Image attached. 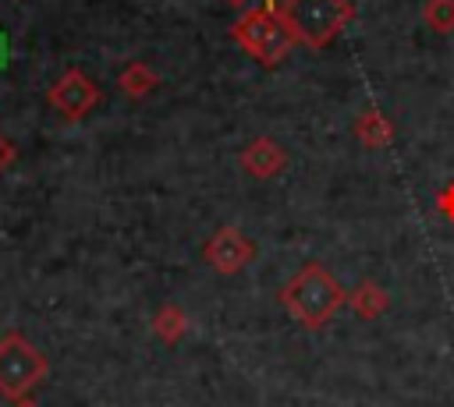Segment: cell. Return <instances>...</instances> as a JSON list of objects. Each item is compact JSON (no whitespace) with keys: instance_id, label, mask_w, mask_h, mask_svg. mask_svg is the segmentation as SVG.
Returning <instances> with one entry per match:
<instances>
[{"instance_id":"obj_1","label":"cell","mask_w":454,"mask_h":407,"mask_svg":"<svg viewBox=\"0 0 454 407\" xmlns=\"http://www.w3.org/2000/svg\"><path fill=\"white\" fill-rule=\"evenodd\" d=\"M280 304L301 329L316 333V329H326L330 319L348 304V290L323 262H305L280 287Z\"/></svg>"},{"instance_id":"obj_2","label":"cell","mask_w":454,"mask_h":407,"mask_svg":"<svg viewBox=\"0 0 454 407\" xmlns=\"http://www.w3.org/2000/svg\"><path fill=\"white\" fill-rule=\"evenodd\" d=\"M294 46L326 50L355 18L351 0H284L277 4Z\"/></svg>"},{"instance_id":"obj_3","label":"cell","mask_w":454,"mask_h":407,"mask_svg":"<svg viewBox=\"0 0 454 407\" xmlns=\"http://www.w3.org/2000/svg\"><path fill=\"white\" fill-rule=\"evenodd\" d=\"M234 42L262 67H277L284 64V57L294 50V39L277 11V4H262V7H248L234 25H231Z\"/></svg>"},{"instance_id":"obj_4","label":"cell","mask_w":454,"mask_h":407,"mask_svg":"<svg viewBox=\"0 0 454 407\" xmlns=\"http://www.w3.org/2000/svg\"><path fill=\"white\" fill-rule=\"evenodd\" d=\"M50 372L46 354L25 340L18 329L0 336V396L7 400H21L28 396Z\"/></svg>"},{"instance_id":"obj_5","label":"cell","mask_w":454,"mask_h":407,"mask_svg":"<svg viewBox=\"0 0 454 407\" xmlns=\"http://www.w3.org/2000/svg\"><path fill=\"white\" fill-rule=\"evenodd\" d=\"M99 99H103L99 85H96L85 71H78V67H67V71L50 85V92H46V103H50L64 120H82V117H89V113L99 106Z\"/></svg>"},{"instance_id":"obj_6","label":"cell","mask_w":454,"mask_h":407,"mask_svg":"<svg viewBox=\"0 0 454 407\" xmlns=\"http://www.w3.org/2000/svg\"><path fill=\"white\" fill-rule=\"evenodd\" d=\"M202 258L220 273V276H238L252 258H255V244L238 230V227H220L206 237L202 244Z\"/></svg>"},{"instance_id":"obj_7","label":"cell","mask_w":454,"mask_h":407,"mask_svg":"<svg viewBox=\"0 0 454 407\" xmlns=\"http://www.w3.org/2000/svg\"><path fill=\"white\" fill-rule=\"evenodd\" d=\"M238 163H241V170H245L248 177H255V180H270V177H277V173L287 166V152L280 149L277 138L259 134V138H252V142L241 149Z\"/></svg>"},{"instance_id":"obj_8","label":"cell","mask_w":454,"mask_h":407,"mask_svg":"<svg viewBox=\"0 0 454 407\" xmlns=\"http://www.w3.org/2000/svg\"><path fill=\"white\" fill-rule=\"evenodd\" d=\"M348 308L358 315V319H380L387 308H390V294L376 283V280H362L351 294H348Z\"/></svg>"},{"instance_id":"obj_9","label":"cell","mask_w":454,"mask_h":407,"mask_svg":"<svg viewBox=\"0 0 454 407\" xmlns=\"http://www.w3.org/2000/svg\"><path fill=\"white\" fill-rule=\"evenodd\" d=\"M355 138L365 149H387L394 142V124L387 120V113H380L376 106H369L365 113H358L355 120Z\"/></svg>"},{"instance_id":"obj_10","label":"cell","mask_w":454,"mask_h":407,"mask_svg":"<svg viewBox=\"0 0 454 407\" xmlns=\"http://www.w3.org/2000/svg\"><path fill=\"white\" fill-rule=\"evenodd\" d=\"M156 85H160V74H156L149 64H142V60L124 64V71L117 74V88H121L128 99H142V96H149Z\"/></svg>"},{"instance_id":"obj_11","label":"cell","mask_w":454,"mask_h":407,"mask_svg":"<svg viewBox=\"0 0 454 407\" xmlns=\"http://www.w3.org/2000/svg\"><path fill=\"white\" fill-rule=\"evenodd\" d=\"M153 333H156V340L174 347L188 333V311L181 304H160L153 315Z\"/></svg>"},{"instance_id":"obj_12","label":"cell","mask_w":454,"mask_h":407,"mask_svg":"<svg viewBox=\"0 0 454 407\" xmlns=\"http://www.w3.org/2000/svg\"><path fill=\"white\" fill-rule=\"evenodd\" d=\"M422 21H426L433 32H440V35L454 32V0H426Z\"/></svg>"},{"instance_id":"obj_13","label":"cell","mask_w":454,"mask_h":407,"mask_svg":"<svg viewBox=\"0 0 454 407\" xmlns=\"http://www.w3.org/2000/svg\"><path fill=\"white\" fill-rule=\"evenodd\" d=\"M436 212H440L447 223H454V180L436 191Z\"/></svg>"},{"instance_id":"obj_14","label":"cell","mask_w":454,"mask_h":407,"mask_svg":"<svg viewBox=\"0 0 454 407\" xmlns=\"http://www.w3.org/2000/svg\"><path fill=\"white\" fill-rule=\"evenodd\" d=\"M11 163H14V145H11V142L0 134V173H4Z\"/></svg>"},{"instance_id":"obj_15","label":"cell","mask_w":454,"mask_h":407,"mask_svg":"<svg viewBox=\"0 0 454 407\" xmlns=\"http://www.w3.org/2000/svg\"><path fill=\"white\" fill-rule=\"evenodd\" d=\"M11 407H39L32 396H21V400H11Z\"/></svg>"},{"instance_id":"obj_16","label":"cell","mask_w":454,"mask_h":407,"mask_svg":"<svg viewBox=\"0 0 454 407\" xmlns=\"http://www.w3.org/2000/svg\"><path fill=\"white\" fill-rule=\"evenodd\" d=\"M231 7H248V0H227Z\"/></svg>"},{"instance_id":"obj_17","label":"cell","mask_w":454,"mask_h":407,"mask_svg":"<svg viewBox=\"0 0 454 407\" xmlns=\"http://www.w3.org/2000/svg\"><path fill=\"white\" fill-rule=\"evenodd\" d=\"M266 4H277V0H266Z\"/></svg>"}]
</instances>
